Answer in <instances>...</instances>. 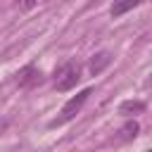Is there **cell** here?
Returning a JSON list of instances; mask_svg holds the SVG:
<instances>
[{
  "instance_id": "obj_6",
  "label": "cell",
  "mask_w": 152,
  "mask_h": 152,
  "mask_svg": "<svg viewBox=\"0 0 152 152\" xmlns=\"http://www.w3.org/2000/svg\"><path fill=\"white\" fill-rule=\"evenodd\" d=\"M142 0H114V5L109 7V14L116 19V17H121V14H126V12H131L133 7H138Z\"/></svg>"
},
{
  "instance_id": "obj_9",
  "label": "cell",
  "mask_w": 152,
  "mask_h": 152,
  "mask_svg": "<svg viewBox=\"0 0 152 152\" xmlns=\"http://www.w3.org/2000/svg\"><path fill=\"white\" fill-rule=\"evenodd\" d=\"M2 131H5V124H2V121H0V133H2Z\"/></svg>"
},
{
  "instance_id": "obj_5",
  "label": "cell",
  "mask_w": 152,
  "mask_h": 152,
  "mask_svg": "<svg viewBox=\"0 0 152 152\" xmlns=\"http://www.w3.org/2000/svg\"><path fill=\"white\" fill-rule=\"evenodd\" d=\"M145 102L142 100H124L121 104H119V114H124V116H133V114H140V112H145Z\"/></svg>"
},
{
  "instance_id": "obj_4",
  "label": "cell",
  "mask_w": 152,
  "mask_h": 152,
  "mask_svg": "<svg viewBox=\"0 0 152 152\" xmlns=\"http://www.w3.org/2000/svg\"><path fill=\"white\" fill-rule=\"evenodd\" d=\"M109 64H112V55H109L107 50H102V52L93 55V59H90L88 69H90V74H93V76H97V74H102V71H104Z\"/></svg>"
},
{
  "instance_id": "obj_3",
  "label": "cell",
  "mask_w": 152,
  "mask_h": 152,
  "mask_svg": "<svg viewBox=\"0 0 152 152\" xmlns=\"http://www.w3.org/2000/svg\"><path fill=\"white\" fill-rule=\"evenodd\" d=\"M17 83H19L21 88L36 86V83H40V71H38L33 64H26L24 69H19V71H17Z\"/></svg>"
},
{
  "instance_id": "obj_10",
  "label": "cell",
  "mask_w": 152,
  "mask_h": 152,
  "mask_svg": "<svg viewBox=\"0 0 152 152\" xmlns=\"http://www.w3.org/2000/svg\"><path fill=\"white\" fill-rule=\"evenodd\" d=\"M147 86H150V88H152V76H150V81H147Z\"/></svg>"
},
{
  "instance_id": "obj_11",
  "label": "cell",
  "mask_w": 152,
  "mask_h": 152,
  "mask_svg": "<svg viewBox=\"0 0 152 152\" xmlns=\"http://www.w3.org/2000/svg\"><path fill=\"white\" fill-rule=\"evenodd\" d=\"M147 152H152V150H147Z\"/></svg>"
},
{
  "instance_id": "obj_1",
  "label": "cell",
  "mask_w": 152,
  "mask_h": 152,
  "mask_svg": "<svg viewBox=\"0 0 152 152\" xmlns=\"http://www.w3.org/2000/svg\"><path fill=\"white\" fill-rule=\"evenodd\" d=\"M90 95H93V90H90V88H86V90L76 93V95H74V97H71V100H69V102L62 107L59 116H57V119H52L48 126H50V128H57V126H64V124H69V121H71V119H74V116L81 112V107L88 102V97H90Z\"/></svg>"
},
{
  "instance_id": "obj_2",
  "label": "cell",
  "mask_w": 152,
  "mask_h": 152,
  "mask_svg": "<svg viewBox=\"0 0 152 152\" xmlns=\"http://www.w3.org/2000/svg\"><path fill=\"white\" fill-rule=\"evenodd\" d=\"M78 81H81V64H76V62H64V64L55 71V88H57L59 93L71 90Z\"/></svg>"
},
{
  "instance_id": "obj_8",
  "label": "cell",
  "mask_w": 152,
  "mask_h": 152,
  "mask_svg": "<svg viewBox=\"0 0 152 152\" xmlns=\"http://www.w3.org/2000/svg\"><path fill=\"white\" fill-rule=\"evenodd\" d=\"M17 5H19V10H33L38 5V0H17Z\"/></svg>"
},
{
  "instance_id": "obj_7",
  "label": "cell",
  "mask_w": 152,
  "mask_h": 152,
  "mask_svg": "<svg viewBox=\"0 0 152 152\" xmlns=\"http://www.w3.org/2000/svg\"><path fill=\"white\" fill-rule=\"evenodd\" d=\"M138 131H140L138 121H126V124L121 126V131H119V140H121V142H126V140H133V138L138 135Z\"/></svg>"
}]
</instances>
